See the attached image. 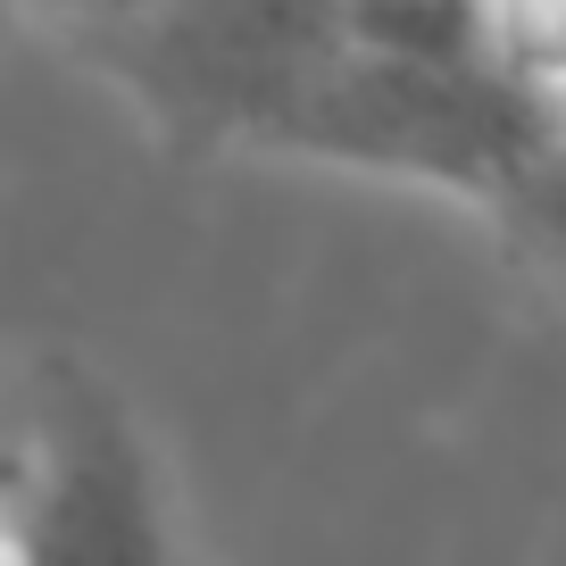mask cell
Wrapping results in <instances>:
<instances>
[{
  "label": "cell",
  "mask_w": 566,
  "mask_h": 566,
  "mask_svg": "<svg viewBox=\"0 0 566 566\" xmlns=\"http://www.w3.org/2000/svg\"><path fill=\"white\" fill-rule=\"evenodd\" d=\"M9 500H34V525L18 533V549H150L134 450L117 442V424L92 391H75V417H59L42 433L34 475Z\"/></svg>",
  "instance_id": "2"
},
{
  "label": "cell",
  "mask_w": 566,
  "mask_h": 566,
  "mask_svg": "<svg viewBox=\"0 0 566 566\" xmlns=\"http://www.w3.org/2000/svg\"><path fill=\"white\" fill-rule=\"evenodd\" d=\"M549 125H558V134H566V84L549 92Z\"/></svg>",
  "instance_id": "5"
},
{
  "label": "cell",
  "mask_w": 566,
  "mask_h": 566,
  "mask_svg": "<svg viewBox=\"0 0 566 566\" xmlns=\"http://www.w3.org/2000/svg\"><path fill=\"white\" fill-rule=\"evenodd\" d=\"M549 134H558L549 108L516 92L483 51H424V42L367 34H334L250 125V142L391 167V176H424L483 200H509V184L542 159Z\"/></svg>",
  "instance_id": "1"
},
{
  "label": "cell",
  "mask_w": 566,
  "mask_h": 566,
  "mask_svg": "<svg viewBox=\"0 0 566 566\" xmlns=\"http://www.w3.org/2000/svg\"><path fill=\"white\" fill-rule=\"evenodd\" d=\"M500 209H509L542 250H558V259H566V134L542 142V159L509 184V200H500Z\"/></svg>",
  "instance_id": "3"
},
{
  "label": "cell",
  "mask_w": 566,
  "mask_h": 566,
  "mask_svg": "<svg viewBox=\"0 0 566 566\" xmlns=\"http://www.w3.org/2000/svg\"><path fill=\"white\" fill-rule=\"evenodd\" d=\"M51 9H75V18L108 25V18H134V9H150V0H51Z\"/></svg>",
  "instance_id": "4"
}]
</instances>
